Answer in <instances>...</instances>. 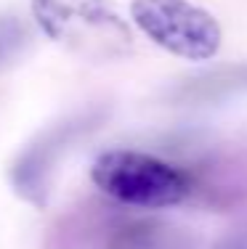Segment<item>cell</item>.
<instances>
[{"label": "cell", "mask_w": 247, "mask_h": 249, "mask_svg": "<svg viewBox=\"0 0 247 249\" xmlns=\"http://www.w3.org/2000/svg\"><path fill=\"white\" fill-rule=\"evenodd\" d=\"M67 249H194V244L184 228L160 217L101 210L69 228Z\"/></svg>", "instance_id": "obj_3"}, {"label": "cell", "mask_w": 247, "mask_h": 249, "mask_svg": "<svg viewBox=\"0 0 247 249\" xmlns=\"http://www.w3.org/2000/svg\"><path fill=\"white\" fill-rule=\"evenodd\" d=\"M213 249H247V228L226 233L223 239H218V244H215Z\"/></svg>", "instance_id": "obj_9"}, {"label": "cell", "mask_w": 247, "mask_h": 249, "mask_svg": "<svg viewBox=\"0 0 247 249\" xmlns=\"http://www.w3.org/2000/svg\"><path fill=\"white\" fill-rule=\"evenodd\" d=\"M91 117H75V120L58 122L51 130H45L35 143H29L19 154L14 170H11V183L27 201L43 204L45 191H48L51 173L56 170V162L72 141H77L82 130H91Z\"/></svg>", "instance_id": "obj_5"}, {"label": "cell", "mask_w": 247, "mask_h": 249, "mask_svg": "<svg viewBox=\"0 0 247 249\" xmlns=\"http://www.w3.org/2000/svg\"><path fill=\"white\" fill-rule=\"evenodd\" d=\"M91 180L122 207L162 210L189 201L184 167L136 149L104 151L91 167Z\"/></svg>", "instance_id": "obj_1"}, {"label": "cell", "mask_w": 247, "mask_h": 249, "mask_svg": "<svg viewBox=\"0 0 247 249\" xmlns=\"http://www.w3.org/2000/svg\"><path fill=\"white\" fill-rule=\"evenodd\" d=\"M131 16L152 43L178 58L210 61L221 51V24L189 0H133Z\"/></svg>", "instance_id": "obj_2"}, {"label": "cell", "mask_w": 247, "mask_h": 249, "mask_svg": "<svg viewBox=\"0 0 247 249\" xmlns=\"http://www.w3.org/2000/svg\"><path fill=\"white\" fill-rule=\"evenodd\" d=\"M29 43V29L16 16H0V72L8 69Z\"/></svg>", "instance_id": "obj_8"}, {"label": "cell", "mask_w": 247, "mask_h": 249, "mask_svg": "<svg viewBox=\"0 0 247 249\" xmlns=\"http://www.w3.org/2000/svg\"><path fill=\"white\" fill-rule=\"evenodd\" d=\"M189 178V199L228 212L247 201V159L242 154L215 151L184 167Z\"/></svg>", "instance_id": "obj_6"}, {"label": "cell", "mask_w": 247, "mask_h": 249, "mask_svg": "<svg viewBox=\"0 0 247 249\" xmlns=\"http://www.w3.org/2000/svg\"><path fill=\"white\" fill-rule=\"evenodd\" d=\"M32 11L54 40L85 53L101 48L112 56V45H131V32L109 0H35Z\"/></svg>", "instance_id": "obj_4"}, {"label": "cell", "mask_w": 247, "mask_h": 249, "mask_svg": "<svg viewBox=\"0 0 247 249\" xmlns=\"http://www.w3.org/2000/svg\"><path fill=\"white\" fill-rule=\"evenodd\" d=\"M239 90H247V64L223 67V69H215V72L194 77V80L184 82L178 88V98L181 101H215Z\"/></svg>", "instance_id": "obj_7"}]
</instances>
